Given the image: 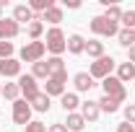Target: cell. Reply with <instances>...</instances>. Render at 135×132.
I'll return each mask as SVG.
<instances>
[{"label":"cell","mask_w":135,"mask_h":132,"mask_svg":"<svg viewBox=\"0 0 135 132\" xmlns=\"http://www.w3.org/2000/svg\"><path fill=\"white\" fill-rule=\"evenodd\" d=\"M122 114H125V122H127V124H135V104H127V106L122 109Z\"/></svg>","instance_id":"f546056e"},{"label":"cell","mask_w":135,"mask_h":132,"mask_svg":"<svg viewBox=\"0 0 135 132\" xmlns=\"http://www.w3.org/2000/svg\"><path fill=\"white\" fill-rule=\"evenodd\" d=\"M117 39H119V44H122V47H127V49L135 44V39H133V29H119Z\"/></svg>","instance_id":"484cf974"},{"label":"cell","mask_w":135,"mask_h":132,"mask_svg":"<svg viewBox=\"0 0 135 132\" xmlns=\"http://www.w3.org/2000/svg\"><path fill=\"white\" fill-rule=\"evenodd\" d=\"M127 62H133V65H135V44L127 49Z\"/></svg>","instance_id":"836d02e7"},{"label":"cell","mask_w":135,"mask_h":132,"mask_svg":"<svg viewBox=\"0 0 135 132\" xmlns=\"http://www.w3.org/2000/svg\"><path fill=\"white\" fill-rule=\"evenodd\" d=\"M117 132H135V127L127 124V122H122V124H117Z\"/></svg>","instance_id":"d6a6232c"},{"label":"cell","mask_w":135,"mask_h":132,"mask_svg":"<svg viewBox=\"0 0 135 132\" xmlns=\"http://www.w3.org/2000/svg\"><path fill=\"white\" fill-rule=\"evenodd\" d=\"M114 57L112 54H104V57H99V60H94L91 62V67H88V75L94 78V80H104V78H109L112 75V70H114Z\"/></svg>","instance_id":"3957f363"},{"label":"cell","mask_w":135,"mask_h":132,"mask_svg":"<svg viewBox=\"0 0 135 132\" xmlns=\"http://www.w3.org/2000/svg\"><path fill=\"white\" fill-rule=\"evenodd\" d=\"M122 23H125V29H135V11H125L122 13Z\"/></svg>","instance_id":"f1b7e54d"},{"label":"cell","mask_w":135,"mask_h":132,"mask_svg":"<svg viewBox=\"0 0 135 132\" xmlns=\"http://www.w3.org/2000/svg\"><path fill=\"white\" fill-rule=\"evenodd\" d=\"M31 109H34V111H50V96L42 91V93L31 101Z\"/></svg>","instance_id":"44dd1931"},{"label":"cell","mask_w":135,"mask_h":132,"mask_svg":"<svg viewBox=\"0 0 135 132\" xmlns=\"http://www.w3.org/2000/svg\"><path fill=\"white\" fill-rule=\"evenodd\" d=\"M3 96L8 101H18L21 99V88H18V83H5L3 85Z\"/></svg>","instance_id":"7402d4cb"},{"label":"cell","mask_w":135,"mask_h":132,"mask_svg":"<svg viewBox=\"0 0 135 132\" xmlns=\"http://www.w3.org/2000/svg\"><path fill=\"white\" fill-rule=\"evenodd\" d=\"M65 127H68V132H83V127H86V119L81 116V111H73V114H68Z\"/></svg>","instance_id":"9a60e30c"},{"label":"cell","mask_w":135,"mask_h":132,"mask_svg":"<svg viewBox=\"0 0 135 132\" xmlns=\"http://www.w3.org/2000/svg\"><path fill=\"white\" fill-rule=\"evenodd\" d=\"M68 52H70V54L86 52V39L81 36V34H70V36H68Z\"/></svg>","instance_id":"5bb4252c"},{"label":"cell","mask_w":135,"mask_h":132,"mask_svg":"<svg viewBox=\"0 0 135 132\" xmlns=\"http://www.w3.org/2000/svg\"><path fill=\"white\" fill-rule=\"evenodd\" d=\"M60 104H62V109H65L68 114H73V111L81 106V101H78V93H62V96H60Z\"/></svg>","instance_id":"e0dca14e"},{"label":"cell","mask_w":135,"mask_h":132,"mask_svg":"<svg viewBox=\"0 0 135 132\" xmlns=\"http://www.w3.org/2000/svg\"><path fill=\"white\" fill-rule=\"evenodd\" d=\"M21 34V23H16L13 18H0V42H11Z\"/></svg>","instance_id":"9c48e42d"},{"label":"cell","mask_w":135,"mask_h":132,"mask_svg":"<svg viewBox=\"0 0 135 132\" xmlns=\"http://www.w3.org/2000/svg\"><path fill=\"white\" fill-rule=\"evenodd\" d=\"M47 52H52V57H60L62 52H68V36L62 34L60 26H52L47 31V42H44Z\"/></svg>","instance_id":"6da1fadb"},{"label":"cell","mask_w":135,"mask_h":132,"mask_svg":"<svg viewBox=\"0 0 135 132\" xmlns=\"http://www.w3.org/2000/svg\"><path fill=\"white\" fill-rule=\"evenodd\" d=\"M26 34H29V39H31V42H39V36L44 34V23H42V16L36 18V21H31V23H29Z\"/></svg>","instance_id":"ffe728a7"},{"label":"cell","mask_w":135,"mask_h":132,"mask_svg":"<svg viewBox=\"0 0 135 132\" xmlns=\"http://www.w3.org/2000/svg\"><path fill=\"white\" fill-rule=\"evenodd\" d=\"M13 57V44L11 42H0V60H8Z\"/></svg>","instance_id":"83f0119b"},{"label":"cell","mask_w":135,"mask_h":132,"mask_svg":"<svg viewBox=\"0 0 135 132\" xmlns=\"http://www.w3.org/2000/svg\"><path fill=\"white\" fill-rule=\"evenodd\" d=\"M36 18L39 16H34V11L29 5H16V8H13V21H16V23H31Z\"/></svg>","instance_id":"7c38bea8"},{"label":"cell","mask_w":135,"mask_h":132,"mask_svg":"<svg viewBox=\"0 0 135 132\" xmlns=\"http://www.w3.org/2000/svg\"><path fill=\"white\" fill-rule=\"evenodd\" d=\"M0 75H3V78H18V75H21V62H18L16 57L0 60Z\"/></svg>","instance_id":"30bf717a"},{"label":"cell","mask_w":135,"mask_h":132,"mask_svg":"<svg viewBox=\"0 0 135 132\" xmlns=\"http://www.w3.org/2000/svg\"><path fill=\"white\" fill-rule=\"evenodd\" d=\"M122 13H125V11H122V8H119L117 3H114V5H107V11H104V18H109V21H122Z\"/></svg>","instance_id":"d4e9b609"},{"label":"cell","mask_w":135,"mask_h":132,"mask_svg":"<svg viewBox=\"0 0 135 132\" xmlns=\"http://www.w3.org/2000/svg\"><path fill=\"white\" fill-rule=\"evenodd\" d=\"M86 52H88V57H94V60L104 57V42H99V39H88V42H86Z\"/></svg>","instance_id":"ac0fdd59"},{"label":"cell","mask_w":135,"mask_h":132,"mask_svg":"<svg viewBox=\"0 0 135 132\" xmlns=\"http://www.w3.org/2000/svg\"><path fill=\"white\" fill-rule=\"evenodd\" d=\"M44 52H47L44 42H26V44L21 47V60L34 65V62H39V60L44 57Z\"/></svg>","instance_id":"5b68a950"},{"label":"cell","mask_w":135,"mask_h":132,"mask_svg":"<svg viewBox=\"0 0 135 132\" xmlns=\"http://www.w3.org/2000/svg\"><path fill=\"white\" fill-rule=\"evenodd\" d=\"M117 78L122 83L135 80V65H133V62H119V65H117Z\"/></svg>","instance_id":"2e32d148"},{"label":"cell","mask_w":135,"mask_h":132,"mask_svg":"<svg viewBox=\"0 0 135 132\" xmlns=\"http://www.w3.org/2000/svg\"><path fill=\"white\" fill-rule=\"evenodd\" d=\"M13 122H16V124H23V127L31 122V104L26 99L13 101Z\"/></svg>","instance_id":"ba28073f"},{"label":"cell","mask_w":135,"mask_h":132,"mask_svg":"<svg viewBox=\"0 0 135 132\" xmlns=\"http://www.w3.org/2000/svg\"><path fill=\"white\" fill-rule=\"evenodd\" d=\"M99 109L107 111V114H114V111H119V104L114 99H109V96H101L99 99Z\"/></svg>","instance_id":"603a6c76"},{"label":"cell","mask_w":135,"mask_h":132,"mask_svg":"<svg viewBox=\"0 0 135 132\" xmlns=\"http://www.w3.org/2000/svg\"><path fill=\"white\" fill-rule=\"evenodd\" d=\"M23 132H47V127H44L42 122H29V124L23 127Z\"/></svg>","instance_id":"4dcf8cb0"},{"label":"cell","mask_w":135,"mask_h":132,"mask_svg":"<svg viewBox=\"0 0 135 132\" xmlns=\"http://www.w3.org/2000/svg\"><path fill=\"white\" fill-rule=\"evenodd\" d=\"M101 88H104V96L114 99L117 104H125V101H127V88H125V83L119 80L117 75L104 78V80H101Z\"/></svg>","instance_id":"7a4b0ae2"},{"label":"cell","mask_w":135,"mask_h":132,"mask_svg":"<svg viewBox=\"0 0 135 132\" xmlns=\"http://www.w3.org/2000/svg\"><path fill=\"white\" fill-rule=\"evenodd\" d=\"M65 83H68V70H62V73H57V75H50L47 78V83H44V93L47 96H62L65 93Z\"/></svg>","instance_id":"52a82bcc"},{"label":"cell","mask_w":135,"mask_h":132,"mask_svg":"<svg viewBox=\"0 0 135 132\" xmlns=\"http://www.w3.org/2000/svg\"><path fill=\"white\" fill-rule=\"evenodd\" d=\"M99 114H101L99 101H83V104H81V116H83L86 122H96Z\"/></svg>","instance_id":"8fae6325"},{"label":"cell","mask_w":135,"mask_h":132,"mask_svg":"<svg viewBox=\"0 0 135 132\" xmlns=\"http://www.w3.org/2000/svg\"><path fill=\"white\" fill-rule=\"evenodd\" d=\"M42 21H50V23H55V26H57V23L62 21V8H60V5H52L50 11L42 16Z\"/></svg>","instance_id":"cb8c5ba5"},{"label":"cell","mask_w":135,"mask_h":132,"mask_svg":"<svg viewBox=\"0 0 135 132\" xmlns=\"http://www.w3.org/2000/svg\"><path fill=\"white\" fill-rule=\"evenodd\" d=\"M31 75L36 78V80H47V78H50V65H47L44 60L34 62V65H31Z\"/></svg>","instance_id":"d6986e66"},{"label":"cell","mask_w":135,"mask_h":132,"mask_svg":"<svg viewBox=\"0 0 135 132\" xmlns=\"http://www.w3.org/2000/svg\"><path fill=\"white\" fill-rule=\"evenodd\" d=\"M3 8H5V0H0V18H3Z\"/></svg>","instance_id":"d590c367"},{"label":"cell","mask_w":135,"mask_h":132,"mask_svg":"<svg viewBox=\"0 0 135 132\" xmlns=\"http://www.w3.org/2000/svg\"><path fill=\"white\" fill-rule=\"evenodd\" d=\"M47 132H68V127H65V122H55V124L47 127Z\"/></svg>","instance_id":"1f68e13d"},{"label":"cell","mask_w":135,"mask_h":132,"mask_svg":"<svg viewBox=\"0 0 135 132\" xmlns=\"http://www.w3.org/2000/svg\"><path fill=\"white\" fill-rule=\"evenodd\" d=\"M133 39H135V29H133Z\"/></svg>","instance_id":"74e56055"},{"label":"cell","mask_w":135,"mask_h":132,"mask_svg":"<svg viewBox=\"0 0 135 132\" xmlns=\"http://www.w3.org/2000/svg\"><path fill=\"white\" fill-rule=\"evenodd\" d=\"M73 83H75V91H81V93H86V91H91L96 83H94V78L88 75V73H75L73 75Z\"/></svg>","instance_id":"4fadbf2b"},{"label":"cell","mask_w":135,"mask_h":132,"mask_svg":"<svg viewBox=\"0 0 135 132\" xmlns=\"http://www.w3.org/2000/svg\"><path fill=\"white\" fill-rule=\"evenodd\" d=\"M65 5H68V8H73V11H75V8H81V0H65Z\"/></svg>","instance_id":"e575fe53"},{"label":"cell","mask_w":135,"mask_h":132,"mask_svg":"<svg viewBox=\"0 0 135 132\" xmlns=\"http://www.w3.org/2000/svg\"><path fill=\"white\" fill-rule=\"evenodd\" d=\"M0 96H3V85H0Z\"/></svg>","instance_id":"8d00e7d4"},{"label":"cell","mask_w":135,"mask_h":132,"mask_svg":"<svg viewBox=\"0 0 135 132\" xmlns=\"http://www.w3.org/2000/svg\"><path fill=\"white\" fill-rule=\"evenodd\" d=\"M47 65H50V75H57V73L65 70V60H62V57H50Z\"/></svg>","instance_id":"4316f807"},{"label":"cell","mask_w":135,"mask_h":132,"mask_svg":"<svg viewBox=\"0 0 135 132\" xmlns=\"http://www.w3.org/2000/svg\"><path fill=\"white\" fill-rule=\"evenodd\" d=\"M88 26H91V31L96 34V36H117L119 34V23L117 21H109V18H104V16H94Z\"/></svg>","instance_id":"277c9868"},{"label":"cell","mask_w":135,"mask_h":132,"mask_svg":"<svg viewBox=\"0 0 135 132\" xmlns=\"http://www.w3.org/2000/svg\"><path fill=\"white\" fill-rule=\"evenodd\" d=\"M18 88H21V96L31 104L42 91H39V80L34 78V75H18Z\"/></svg>","instance_id":"8992f818"}]
</instances>
